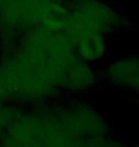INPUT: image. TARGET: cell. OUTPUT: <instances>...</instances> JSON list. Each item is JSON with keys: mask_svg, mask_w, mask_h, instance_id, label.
I'll use <instances>...</instances> for the list:
<instances>
[{"mask_svg": "<svg viewBox=\"0 0 139 147\" xmlns=\"http://www.w3.org/2000/svg\"><path fill=\"white\" fill-rule=\"evenodd\" d=\"M129 92L134 93L135 95L139 96V72H138L137 76H136V78H135L134 81V83H132V87H131V89H130Z\"/></svg>", "mask_w": 139, "mask_h": 147, "instance_id": "cell-6", "label": "cell"}, {"mask_svg": "<svg viewBox=\"0 0 139 147\" xmlns=\"http://www.w3.org/2000/svg\"><path fill=\"white\" fill-rule=\"evenodd\" d=\"M41 0H5L0 5V29L9 36L36 27Z\"/></svg>", "mask_w": 139, "mask_h": 147, "instance_id": "cell-4", "label": "cell"}, {"mask_svg": "<svg viewBox=\"0 0 139 147\" xmlns=\"http://www.w3.org/2000/svg\"><path fill=\"white\" fill-rule=\"evenodd\" d=\"M70 16L110 36L124 26L123 16L106 0H67Z\"/></svg>", "mask_w": 139, "mask_h": 147, "instance_id": "cell-2", "label": "cell"}, {"mask_svg": "<svg viewBox=\"0 0 139 147\" xmlns=\"http://www.w3.org/2000/svg\"><path fill=\"white\" fill-rule=\"evenodd\" d=\"M69 14L67 0H41L36 27L52 33H64Z\"/></svg>", "mask_w": 139, "mask_h": 147, "instance_id": "cell-5", "label": "cell"}, {"mask_svg": "<svg viewBox=\"0 0 139 147\" xmlns=\"http://www.w3.org/2000/svg\"><path fill=\"white\" fill-rule=\"evenodd\" d=\"M23 129L27 146L110 144V129L94 108L79 99L52 100L39 110L26 112Z\"/></svg>", "mask_w": 139, "mask_h": 147, "instance_id": "cell-1", "label": "cell"}, {"mask_svg": "<svg viewBox=\"0 0 139 147\" xmlns=\"http://www.w3.org/2000/svg\"><path fill=\"white\" fill-rule=\"evenodd\" d=\"M4 1H5V0H0V5H1V4H2V3H3V2H4Z\"/></svg>", "mask_w": 139, "mask_h": 147, "instance_id": "cell-7", "label": "cell"}, {"mask_svg": "<svg viewBox=\"0 0 139 147\" xmlns=\"http://www.w3.org/2000/svg\"><path fill=\"white\" fill-rule=\"evenodd\" d=\"M64 34L79 58L91 65L100 64L109 51V36L70 16Z\"/></svg>", "mask_w": 139, "mask_h": 147, "instance_id": "cell-3", "label": "cell"}]
</instances>
